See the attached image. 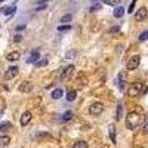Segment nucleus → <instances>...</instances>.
I'll list each match as a JSON object with an SVG mask.
<instances>
[{"instance_id": "obj_27", "label": "nucleus", "mask_w": 148, "mask_h": 148, "mask_svg": "<svg viewBox=\"0 0 148 148\" xmlns=\"http://www.w3.org/2000/svg\"><path fill=\"white\" fill-rule=\"evenodd\" d=\"M139 40H141V42H145V40H148V30L141 33V36H139Z\"/></svg>"}, {"instance_id": "obj_33", "label": "nucleus", "mask_w": 148, "mask_h": 148, "mask_svg": "<svg viewBox=\"0 0 148 148\" xmlns=\"http://www.w3.org/2000/svg\"><path fill=\"white\" fill-rule=\"evenodd\" d=\"M47 0H37V5H46Z\"/></svg>"}, {"instance_id": "obj_17", "label": "nucleus", "mask_w": 148, "mask_h": 148, "mask_svg": "<svg viewBox=\"0 0 148 148\" xmlns=\"http://www.w3.org/2000/svg\"><path fill=\"white\" fill-rule=\"evenodd\" d=\"M108 130H110V138L113 142H116V126L114 125H110L108 126Z\"/></svg>"}, {"instance_id": "obj_9", "label": "nucleus", "mask_w": 148, "mask_h": 148, "mask_svg": "<svg viewBox=\"0 0 148 148\" xmlns=\"http://www.w3.org/2000/svg\"><path fill=\"white\" fill-rule=\"evenodd\" d=\"M30 121H31V113H30V111L22 113V116H21V125L22 126H27Z\"/></svg>"}, {"instance_id": "obj_24", "label": "nucleus", "mask_w": 148, "mask_h": 148, "mask_svg": "<svg viewBox=\"0 0 148 148\" xmlns=\"http://www.w3.org/2000/svg\"><path fill=\"white\" fill-rule=\"evenodd\" d=\"M47 58H40V61H37L36 62V67H45V65H47Z\"/></svg>"}, {"instance_id": "obj_21", "label": "nucleus", "mask_w": 148, "mask_h": 148, "mask_svg": "<svg viewBox=\"0 0 148 148\" xmlns=\"http://www.w3.org/2000/svg\"><path fill=\"white\" fill-rule=\"evenodd\" d=\"M76 95H77V92L74 90V89H71V90H68V93H67V101H74L76 99Z\"/></svg>"}, {"instance_id": "obj_19", "label": "nucleus", "mask_w": 148, "mask_h": 148, "mask_svg": "<svg viewBox=\"0 0 148 148\" xmlns=\"http://www.w3.org/2000/svg\"><path fill=\"white\" fill-rule=\"evenodd\" d=\"M3 12H5V15L10 16V15H14L15 12H16V6H15V5H14V6H9V8H6Z\"/></svg>"}, {"instance_id": "obj_16", "label": "nucleus", "mask_w": 148, "mask_h": 148, "mask_svg": "<svg viewBox=\"0 0 148 148\" xmlns=\"http://www.w3.org/2000/svg\"><path fill=\"white\" fill-rule=\"evenodd\" d=\"M10 127H12V125H10L9 121H3V123H0V132H2V133H5V132L10 130Z\"/></svg>"}, {"instance_id": "obj_26", "label": "nucleus", "mask_w": 148, "mask_h": 148, "mask_svg": "<svg viewBox=\"0 0 148 148\" xmlns=\"http://www.w3.org/2000/svg\"><path fill=\"white\" fill-rule=\"evenodd\" d=\"M121 116H123V104L120 102V104H119V107H117V119L120 120V119H121Z\"/></svg>"}, {"instance_id": "obj_18", "label": "nucleus", "mask_w": 148, "mask_h": 148, "mask_svg": "<svg viewBox=\"0 0 148 148\" xmlns=\"http://www.w3.org/2000/svg\"><path fill=\"white\" fill-rule=\"evenodd\" d=\"M123 15H125V9H123L121 6H117V8L114 9V16H116V18H121Z\"/></svg>"}, {"instance_id": "obj_22", "label": "nucleus", "mask_w": 148, "mask_h": 148, "mask_svg": "<svg viewBox=\"0 0 148 148\" xmlns=\"http://www.w3.org/2000/svg\"><path fill=\"white\" fill-rule=\"evenodd\" d=\"M104 3L108 6H120L121 0H104Z\"/></svg>"}, {"instance_id": "obj_20", "label": "nucleus", "mask_w": 148, "mask_h": 148, "mask_svg": "<svg viewBox=\"0 0 148 148\" xmlns=\"http://www.w3.org/2000/svg\"><path fill=\"white\" fill-rule=\"evenodd\" d=\"M73 148H88V142L86 141H76L73 144Z\"/></svg>"}, {"instance_id": "obj_12", "label": "nucleus", "mask_w": 148, "mask_h": 148, "mask_svg": "<svg viewBox=\"0 0 148 148\" xmlns=\"http://www.w3.org/2000/svg\"><path fill=\"white\" fill-rule=\"evenodd\" d=\"M10 144V138L8 135H3V136H0V148H8Z\"/></svg>"}, {"instance_id": "obj_2", "label": "nucleus", "mask_w": 148, "mask_h": 148, "mask_svg": "<svg viewBox=\"0 0 148 148\" xmlns=\"http://www.w3.org/2000/svg\"><path fill=\"white\" fill-rule=\"evenodd\" d=\"M142 86H144V83H141V82L130 83L127 93H129L130 96H138V95H141V92H142Z\"/></svg>"}, {"instance_id": "obj_5", "label": "nucleus", "mask_w": 148, "mask_h": 148, "mask_svg": "<svg viewBox=\"0 0 148 148\" xmlns=\"http://www.w3.org/2000/svg\"><path fill=\"white\" fill-rule=\"evenodd\" d=\"M18 90L22 93H30L33 90V83L31 82H21V84L18 86Z\"/></svg>"}, {"instance_id": "obj_8", "label": "nucleus", "mask_w": 148, "mask_h": 148, "mask_svg": "<svg viewBox=\"0 0 148 148\" xmlns=\"http://www.w3.org/2000/svg\"><path fill=\"white\" fill-rule=\"evenodd\" d=\"M18 71H19V68L18 67H10V68H8V71L5 73V79L6 80H10V79H14L16 74H18Z\"/></svg>"}, {"instance_id": "obj_13", "label": "nucleus", "mask_w": 148, "mask_h": 148, "mask_svg": "<svg viewBox=\"0 0 148 148\" xmlns=\"http://www.w3.org/2000/svg\"><path fill=\"white\" fill-rule=\"evenodd\" d=\"M125 83H126V77H125V73H121L119 76V79H117V86H119L120 90L125 89Z\"/></svg>"}, {"instance_id": "obj_35", "label": "nucleus", "mask_w": 148, "mask_h": 148, "mask_svg": "<svg viewBox=\"0 0 148 148\" xmlns=\"http://www.w3.org/2000/svg\"><path fill=\"white\" fill-rule=\"evenodd\" d=\"M22 30H25V25H18L16 27V31H22Z\"/></svg>"}, {"instance_id": "obj_29", "label": "nucleus", "mask_w": 148, "mask_h": 148, "mask_svg": "<svg viewBox=\"0 0 148 148\" xmlns=\"http://www.w3.org/2000/svg\"><path fill=\"white\" fill-rule=\"evenodd\" d=\"M135 5H136V0H132V3H130V6H129V9H127V12H129V14H132V12H133V9H135Z\"/></svg>"}, {"instance_id": "obj_6", "label": "nucleus", "mask_w": 148, "mask_h": 148, "mask_svg": "<svg viewBox=\"0 0 148 148\" xmlns=\"http://www.w3.org/2000/svg\"><path fill=\"white\" fill-rule=\"evenodd\" d=\"M147 16H148V9L147 8H139L138 12L135 14V19L136 21H144V19H147Z\"/></svg>"}, {"instance_id": "obj_25", "label": "nucleus", "mask_w": 148, "mask_h": 148, "mask_svg": "<svg viewBox=\"0 0 148 148\" xmlns=\"http://www.w3.org/2000/svg\"><path fill=\"white\" fill-rule=\"evenodd\" d=\"M68 30H71V24H64V25L58 27V31H68Z\"/></svg>"}, {"instance_id": "obj_23", "label": "nucleus", "mask_w": 148, "mask_h": 148, "mask_svg": "<svg viewBox=\"0 0 148 148\" xmlns=\"http://www.w3.org/2000/svg\"><path fill=\"white\" fill-rule=\"evenodd\" d=\"M71 19H73L71 14H67V15H64L62 18L59 19V22H61V24H67V22H71Z\"/></svg>"}, {"instance_id": "obj_28", "label": "nucleus", "mask_w": 148, "mask_h": 148, "mask_svg": "<svg viewBox=\"0 0 148 148\" xmlns=\"http://www.w3.org/2000/svg\"><path fill=\"white\" fill-rule=\"evenodd\" d=\"M74 56H76V51H70V52H67V55H65L67 59H73Z\"/></svg>"}, {"instance_id": "obj_34", "label": "nucleus", "mask_w": 148, "mask_h": 148, "mask_svg": "<svg viewBox=\"0 0 148 148\" xmlns=\"http://www.w3.org/2000/svg\"><path fill=\"white\" fill-rule=\"evenodd\" d=\"M21 39H22V37H21V34H16L14 40H15V42H21Z\"/></svg>"}, {"instance_id": "obj_37", "label": "nucleus", "mask_w": 148, "mask_h": 148, "mask_svg": "<svg viewBox=\"0 0 148 148\" xmlns=\"http://www.w3.org/2000/svg\"><path fill=\"white\" fill-rule=\"evenodd\" d=\"M3 2H5V0H0V3H3Z\"/></svg>"}, {"instance_id": "obj_4", "label": "nucleus", "mask_w": 148, "mask_h": 148, "mask_svg": "<svg viewBox=\"0 0 148 148\" xmlns=\"http://www.w3.org/2000/svg\"><path fill=\"white\" fill-rule=\"evenodd\" d=\"M139 62H141V56L139 55H135V56H132L129 61H127V70L129 71H132V70H136L138 67H139Z\"/></svg>"}, {"instance_id": "obj_36", "label": "nucleus", "mask_w": 148, "mask_h": 148, "mask_svg": "<svg viewBox=\"0 0 148 148\" xmlns=\"http://www.w3.org/2000/svg\"><path fill=\"white\" fill-rule=\"evenodd\" d=\"M144 132H147V133H148V123H147V125L144 126Z\"/></svg>"}, {"instance_id": "obj_14", "label": "nucleus", "mask_w": 148, "mask_h": 148, "mask_svg": "<svg viewBox=\"0 0 148 148\" xmlns=\"http://www.w3.org/2000/svg\"><path fill=\"white\" fill-rule=\"evenodd\" d=\"M62 95H64V90L61 89V88H58V89H55L52 93H51V96H52V99H59V98H62Z\"/></svg>"}, {"instance_id": "obj_32", "label": "nucleus", "mask_w": 148, "mask_h": 148, "mask_svg": "<svg viewBox=\"0 0 148 148\" xmlns=\"http://www.w3.org/2000/svg\"><path fill=\"white\" fill-rule=\"evenodd\" d=\"M46 8H47V3H46V5H40V6H37V8H36V12H40V10H45Z\"/></svg>"}, {"instance_id": "obj_10", "label": "nucleus", "mask_w": 148, "mask_h": 148, "mask_svg": "<svg viewBox=\"0 0 148 148\" xmlns=\"http://www.w3.org/2000/svg\"><path fill=\"white\" fill-rule=\"evenodd\" d=\"M39 59H40V52H39V51H33V52L30 53L28 59H27V62L33 64V62H37Z\"/></svg>"}, {"instance_id": "obj_1", "label": "nucleus", "mask_w": 148, "mask_h": 148, "mask_svg": "<svg viewBox=\"0 0 148 148\" xmlns=\"http://www.w3.org/2000/svg\"><path fill=\"white\" fill-rule=\"evenodd\" d=\"M142 117L138 114V113H135V111H132V113H129L126 116V127L127 129H136L139 126V123H141Z\"/></svg>"}, {"instance_id": "obj_11", "label": "nucleus", "mask_w": 148, "mask_h": 148, "mask_svg": "<svg viewBox=\"0 0 148 148\" xmlns=\"http://www.w3.org/2000/svg\"><path fill=\"white\" fill-rule=\"evenodd\" d=\"M19 58H21V53H19L18 51H14V52H10V53L6 55V59L10 61V62H14V61H18Z\"/></svg>"}, {"instance_id": "obj_3", "label": "nucleus", "mask_w": 148, "mask_h": 148, "mask_svg": "<svg viewBox=\"0 0 148 148\" xmlns=\"http://www.w3.org/2000/svg\"><path fill=\"white\" fill-rule=\"evenodd\" d=\"M102 111H104V105L101 102H93L89 107V113L92 116H99V114H102Z\"/></svg>"}, {"instance_id": "obj_7", "label": "nucleus", "mask_w": 148, "mask_h": 148, "mask_svg": "<svg viewBox=\"0 0 148 148\" xmlns=\"http://www.w3.org/2000/svg\"><path fill=\"white\" fill-rule=\"evenodd\" d=\"M73 73H74V65H68L62 70V73H61V79L65 80V79H70L73 76Z\"/></svg>"}, {"instance_id": "obj_15", "label": "nucleus", "mask_w": 148, "mask_h": 148, "mask_svg": "<svg viewBox=\"0 0 148 148\" xmlns=\"http://www.w3.org/2000/svg\"><path fill=\"white\" fill-rule=\"evenodd\" d=\"M73 117H74V114H73V111H65V113L62 114V117H61V120H62L64 123H67V121L73 120Z\"/></svg>"}, {"instance_id": "obj_30", "label": "nucleus", "mask_w": 148, "mask_h": 148, "mask_svg": "<svg viewBox=\"0 0 148 148\" xmlns=\"http://www.w3.org/2000/svg\"><path fill=\"white\" fill-rule=\"evenodd\" d=\"M99 9H101V5H99V3H96V5H92V6H90V12L99 10Z\"/></svg>"}, {"instance_id": "obj_31", "label": "nucleus", "mask_w": 148, "mask_h": 148, "mask_svg": "<svg viewBox=\"0 0 148 148\" xmlns=\"http://www.w3.org/2000/svg\"><path fill=\"white\" fill-rule=\"evenodd\" d=\"M117 31H120V25H116V27H111V28H110V33H111V34L117 33Z\"/></svg>"}]
</instances>
